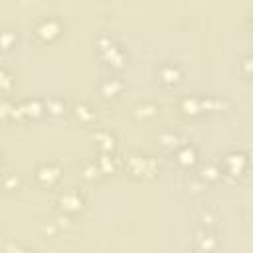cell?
<instances>
[{"mask_svg":"<svg viewBox=\"0 0 253 253\" xmlns=\"http://www.w3.org/2000/svg\"><path fill=\"white\" fill-rule=\"evenodd\" d=\"M95 49L101 57V61H105L109 67L113 69H121L126 61H128V51L125 49V45L111 34H99L95 38Z\"/></svg>","mask_w":253,"mask_h":253,"instance_id":"obj_1","label":"cell"},{"mask_svg":"<svg viewBox=\"0 0 253 253\" xmlns=\"http://www.w3.org/2000/svg\"><path fill=\"white\" fill-rule=\"evenodd\" d=\"M217 162L221 166L223 176H227L231 180H237V178L245 176L247 170H249V152H247V148L231 146L221 154V158Z\"/></svg>","mask_w":253,"mask_h":253,"instance_id":"obj_2","label":"cell"},{"mask_svg":"<svg viewBox=\"0 0 253 253\" xmlns=\"http://www.w3.org/2000/svg\"><path fill=\"white\" fill-rule=\"evenodd\" d=\"M63 30H65V24H63V20H61L59 16H55V14L40 16V18L34 22V26H32L34 36H36L40 42H43V43L55 42V40L63 34Z\"/></svg>","mask_w":253,"mask_h":253,"instance_id":"obj_3","label":"cell"},{"mask_svg":"<svg viewBox=\"0 0 253 253\" xmlns=\"http://www.w3.org/2000/svg\"><path fill=\"white\" fill-rule=\"evenodd\" d=\"M125 166L134 176H154L158 170V158L152 154H146L142 150H130L125 156Z\"/></svg>","mask_w":253,"mask_h":253,"instance_id":"obj_4","label":"cell"},{"mask_svg":"<svg viewBox=\"0 0 253 253\" xmlns=\"http://www.w3.org/2000/svg\"><path fill=\"white\" fill-rule=\"evenodd\" d=\"M57 206L61 210V213H67V215H73V213H79L85 210L87 206V196L81 188H67L63 192H59L57 196Z\"/></svg>","mask_w":253,"mask_h":253,"instance_id":"obj_5","label":"cell"},{"mask_svg":"<svg viewBox=\"0 0 253 253\" xmlns=\"http://www.w3.org/2000/svg\"><path fill=\"white\" fill-rule=\"evenodd\" d=\"M61 174H63V168H61V164L55 162V160H42V162H38L36 168H34V178H36V182H38L40 186H45V188L55 186V184L59 182Z\"/></svg>","mask_w":253,"mask_h":253,"instance_id":"obj_6","label":"cell"},{"mask_svg":"<svg viewBox=\"0 0 253 253\" xmlns=\"http://www.w3.org/2000/svg\"><path fill=\"white\" fill-rule=\"evenodd\" d=\"M184 75H186L184 67L174 59H162L156 65V79L166 87H174V85L182 83Z\"/></svg>","mask_w":253,"mask_h":253,"instance_id":"obj_7","label":"cell"},{"mask_svg":"<svg viewBox=\"0 0 253 253\" xmlns=\"http://www.w3.org/2000/svg\"><path fill=\"white\" fill-rule=\"evenodd\" d=\"M219 247V235L215 229L200 227L194 233V251L196 253H213Z\"/></svg>","mask_w":253,"mask_h":253,"instance_id":"obj_8","label":"cell"},{"mask_svg":"<svg viewBox=\"0 0 253 253\" xmlns=\"http://www.w3.org/2000/svg\"><path fill=\"white\" fill-rule=\"evenodd\" d=\"M172 154H174V160H176V164L180 168L190 170V168H194V166L200 164V148L194 142H190V140H186L184 144H180Z\"/></svg>","mask_w":253,"mask_h":253,"instance_id":"obj_9","label":"cell"},{"mask_svg":"<svg viewBox=\"0 0 253 253\" xmlns=\"http://www.w3.org/2000/svg\"><path fill=\"white\" fill-rule=\"evenodd\" d=\"M176 107L182 115L188 117H198L204 115V105H202V93H184L178 97Z\"/></svg>","mask_w":253,"mask_h":253,"instance_id":"obj_10","label":"cell"},{"mask_svg":"<svg viewBox=\"0 0 253 253\" xmlns=\"http://www.w3.org/2000/svg\"><path fill=\"white\" fill-rule=\"evenodd\" d=\"M186 142V138H184V134L178 130V128H170V126H166V128H160L158 132H156V144L162 148V150H166V152H174L180 144H184Z\"/></svg>","mask_w":253,"mask_h":253,"instance_id":"obj_11","label":"cell"},{"mask_svg":"<svg viewBox=\"0 0 253 253\" xmlns=\"http://www.w3.org/2000/svg\"><path fill=\"white\" fill-rule=\"evenodd\" d=\"M97 91L105 97V99H115L125 91V81L119 75H105L99 79L97 83Z\"/></svg>","mask_w":253,"mask_h":253,"instance_id":"obj_12","label":"cell"},{"mask_svg":"<svg viewBox=\"0 0 253 253\" xmlns=\"http://www.w3.org/2000/svg\"><path fill=\"white\" fill-rule=\"evenodd\" d=\"M206 186L208 184H215L223 178L221 174V166L217 160H206V162H200V168H198V174H196Z\"/></svg>","mask_w":253,"mask_h":253,"instance_id":"obj_13","label":"cell"},{"mask_svg":"<svg viewBox=\"0 0 253 253\" xmlns=\"http://www.w3.org/2000/svg\"><path fill=\"white\" fill-rule=\"evenodd\" d=\"M71 115L81 123V125H93L95 123V119H97V111H95V107L89 103V101H75L73 105H71Z\"/></svg>","mask_w":253,"mask_h":253,"instance_id":"obj_14","label":"cell"},{"mask_svg":"<svg viewBox=\"0 0 253 253\" xmlns=\"http://www.w3.org/2000/svg\"><path fill=\"white\" fill-rule=\"evenodd\" d=\"M93 138L99 144V152H113L117 146V134L107 126H95Z\"/></svg>","mask_w":253,"mask_h":253,"instance_id":"obj_15","label":"cell"},{"mask_svg":"<svg viewBox=\"0 0 253 253\" xmlns=\"http://www.w3.org/2000/svg\"><path fill=\"white\" fill-rule=\"evenodd\" d=\"M20 103H22V113L26 119H42L45 115L42 97H28V99H22Z\"/></svg>","mask_w":253,"mask_h":253,"instance_id":"obj_16","label":"cell"},{"mask_svg":"<svg viewBox=\"0 0 253 253\" xmlns=\"http://www.w3.org/2000/svg\"><path fill=\"white\" fill-rule=\"evenodd\" d=\"M132 111H134V115L138 119L146 121V119H154L160 113V105L156 101H152V99H144V101H138Z\"/></svg>","mask_w":253,"mask_h":253,"instance_id":"obj_17","label":"cell"},{"mask_svg":"<svg viewBox=\"0 0 253 253\" xmlns=\"http://www.w3.org/2000/svg\"><path fill=\"white\" fill-rule=\"evenodd\" d=\"M43 107H45V115H51V117H59L67 111V103L61 95H47L43 99Z\"/></svg>","mask_w":253,"mask_h":253,"instance_id":"obj_18","label":"cell"},{"mask_svg":"<svg viewBox=\"0 0 253 253\" xmlns=\"http://www.w3.org/2000/svg\"><path fill=\"white\" fill-rule=\"evenodd\" d=\"M18 43V30L12 26H0V51H10Z\"/></svg>","mask_w":253,"mask_h":253,"instance_id":"obj_19","label":"cell"},{"mask_svg":"<svg viewBox=\"0 0 253 253\" xmlns=\"http://www.w3.org/2000/svg\"><path fill=\"white\" fill-rule=\"evenodd\" d=\"M95 160L103 174H113L119 168V158L115 156V152H99Z\"/></svg>","mask_w":253,"mask_h":253,"instance_id":"obj_20","label":"cell"},{"mask_svg":"<svg viewBox=\"0 0 253 253\" xmlns=\"http://www.w3.org/2000/svg\"><path fill=\"white\" fill-rule=\"evenodd\" d=\"M79 170H81V176H83L85 180H99V178L103 176V172H101V168H99V164H97L95 158L83 160L81 166H79Z\"/></svg>","mask_w":253,"mask_h":253,"instance_id":"obj_21","label":"cell"},{"mask_svg":"<svg viewBox=\"0 0 253 253\" xmlns=\"http://www.w3.org/2000/svg\"><path fill=\"white\" fill-rule=\"evenodd\" d=\"M198 219H200L202 227L213 229V227L217 225V221H219V215H217V210H215V208L206 206V208H202V210L198 211Z\"/></svg>","mask_w":253,"mask_h":253,"instance_id":"obj_22","label":"cell"},{"mask_svg":"<svg viewBox=\"0 0 253 253\" xmlns=\"http://www.w3.org/2000/svg\"><path fill=\"white\" fill-rule=\"evenodd\" d=\"M12 87H14V75L12 71L0 63V95L2 97H8L12 93Z\"/></svg>","mask_w":253,"mask_h":253,"instance_id":"obj_23","label":"cell"},{"mask_svg":"<svg viewBox=\"0 0 253 253\" xmlns=\"http://www.w3.org/2000/svg\"><path fill=\"white\" fill-rule=\"evenodd\" d=\"M0 184L4 186V190H20L24 184V178L20 172H6L0 180Z\"/></svg>","mask_w":253,"mask_h":253,"instance_id":"obj_24","label":"cell"},{"mask_svg":"<svg viewBox=\"0 0 253 253\" xmlns=\"http://www.w3.org/2000/svg\"><path fill=\"white\" fill-rule=\"evenodd\" d=\"M4 253H34V251L16 239H10L4 243Z\"/></svg>","mask_w":253,"mask_h":253,"instance_id":"obj_25","label":"cell"},{"mask_svg":"<svg viewBox=\"0 0 253 253\" xmlns=\"http://www.w3.org/2000/svg\"><path fill=\"white\" fill-rule=\"evenodd\" d=\"M253 59H251V55L249 53H243V57L239 59V73L245 77V79H249L251 77V67H253V63H251Z\"/></svg>","mask_w":253,"mask_h":253,"instance_id":"obj_26","label":"cell"},{"mask_svg":"<svg viewBox=\"0 0 253 253\" xmlns=\"http://www.w3.org/2000/svg\"><path fill=\"white\" fill-rule=\"evenodd\" d=\"M188 186H190V188H192V192H196V194H198V192H202V190L206 188V184H204L198 176H194L192 180H188Z\"/></svg>","mask_w":253,"mask_h":253,"instance_id":"obj_27","label":"cell"},{"mask_svg":"<svg viewBox=\"0 0 253 253\" xmlns=\"http://www.w3.org/2000/svg\"><path fill=\"white\" fill-rule=\"evenodd\" d=\"M0 162H2V150H0Z\"/></svg>","mask_w":253,"mask_h":253,"instance_id":"obj_28","label":"cell"},{"mask_svg":"<svg viewBox=\"0 0 253 253\" xmlns=\"http://www.w3.org/2000/svg\"><path fill=\"white\" fill-rule=\"evenodd\" d=\"M192 253H196V251H192Z\"/></svg>","mask_w":253,"mask_h":253,"instance_id":"obj_29","label":"cell"}]
</instances>
